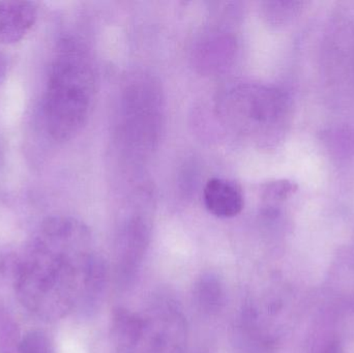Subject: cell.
<instances>
[{
    "label": "cell",
    "mask_w": 354,
    "mask_h": 353,
    "mask_svg": "<svg viewBox=\"0 0 354 353\" xmlns=\"http://www.w3.org/2000/svg\"><path fill=\"white\" fill-rule=\"evenodd\" d=\"M19 353H55L53 344L48 336L41 331L25 334L19 344Z\"/></svg>",
    "instance_id": "10"
},
{
    "label": "cell",
    "mask_w": 354,
    "mask_h": 353,
    "mask_svg": "<svg viewBox=\"0 0 354 353\" xmlns=\"http://www.w3.org/2000/svg\"><path fill=\"white\" fill-rule=\"evenodd\" d=\"M6 66H8V64H6V56L0 51V80H1L2 77L6 74Z\"/></svg>",
    "instance_id": "11"
},
{
    "label": "cell",
    "mask_w": 354,
    "mask_h": 353,
    "mask_svg": "<svg viewBox=\"0 0 354 353\" xmlns=\"http://www.w3.org/2000/svg\"><path fill=\"white\" fill-rule=\"evenodd\" d=\"M218 108L231 130L260 146L280 141L290 117L286 93L257 83H243L227 89L218 99Z\"/></svg>",
    "instance_id": "3"
},
{
    "label": "cell",
    "mask_w": 354,
    "mask_h": 353,
    "mask_svg": "<svg viewBox=\"0 0 354 353\" xmlns=\"http://www.w3.org/2000/svg\"><path fill=\"white\" fill-rule=\"evenodd\" d=\"M37 6L28 1H0V44L20 41L35 25Z\"/></svg>",
    "instance_id": "6"
},
{
    "label": "cell",
    "mask_w": 354,
    "mask_h": 353,
    "mask_svg": "<svg viewBox=\"0 0 354 353\" xmlns=\"http://www.w3.org/2000/svg\"><path fill=\"white\" fill-rule=\"evenodd\" d=\"M164 124V99L159 82L140 74L127 83L120 101L118 135L132 158H145L159 144Z\"/></svg>",
    "instance_id": "4"
},
{
    "label": "cell",
    "mask_w": 354,
    "mask_h": 353,
    "mask_svg": "<svg viewBox=\"0 0 354 353\" xmlns=\"http://www.w3.org/2000/svg\"><path fill=\"white\" fill-rule=\"evenodd\" d=\"M91 234L74 218H49L17 269L21 304L44 319L66 316L85 296L101 289L106 267L91 252Z\"/></svg>",
    "instance_id": "1"
},
{
    "label": "cell",
    "mask_w": 354,
    "mask_h": 353,
    "mask_svg": "<svg viewBox=\"0 0 354 353\" xmlns=\"http://www.w3.org/2000/svg\"><path fill=\"white\" fill-rule=\"evenodd\" d=\"M195 298L203 312L212 314L220 311L224 305V292L218 278L203 276L196 285Z\"/></svg>",
    "instance_id": "8"
},
{
    "label": "cell",
    "mask_w": 354,
    "mask_h": 353,
    "mask_svg": "<svg viewBox=\"0 0 354 353\" xmlns=\"http://www.w3.org/2000/svg\"><path fill=\"white\" fill-rule=\"evenodd\" d=\"M204 204L209 213L218 218H232L243 209L241 189L223 178H212L203 190Z\"/></svg>",
    "instance_id": "7"
},
{
    "label": "cell",
    "mask_w": 354,
    "mask_h": 353,
    "mask_svg": "<svg viewBox=\"0 0 354 353\" xmlns=\"http://www.w3.org/2000/svg\"><path fill=\"white\" fill-rule=\"evenodd\" d=\"M301 2L277 1L268 2L266 4V16L274 24H282L290 20L301 10Z\"/></svg>",
    "instance_id": "9"
},
{
    "label": "cell",
    "mask_w": 354,
    "mask_h": 353,
    "mask_svg": "<svg viewBox=\"0 0 354 353\" xmlns=\"http://www.w3.org/2000/svg\"><path fill=\"white\" fill-rule=\"evenodd\" d=\"M112 330L118 353H183L187 340L185 319L168 307L147 315L118 309Z\"/></svg>",
    "instance_id": "5"
},
{
    "label": "cell",
    "mask_w": 354,
    "mask_h": 353,
    "mask_svg": "<svg viewBox=\"0 0 354 353\" xmlns=\"http://www.w3.org/2000/svg\"><path fill=\"white\" fill-rule=\"evenodd\" d=\"M95 95V73L84 48L64 39L50 66L43 101L48 134L57 141L70 140L86 122Z\"/></svg>",
    "instance_id": "2"
}]
</instances>
